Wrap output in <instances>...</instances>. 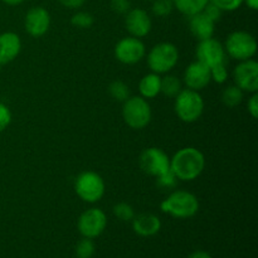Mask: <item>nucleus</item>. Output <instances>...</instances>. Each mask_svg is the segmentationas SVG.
<instances>
[{"mask_svg": "<svg viewBox=\"0 0 258 258\" xmlns=\"http://www.w3.org/2000/svg\"><path fill=\"white\" fill-rule=\"evenodd\" d=\"M211 68L199 60L190 63L184 72V83L189 90L202 91L211 83Z\"/></svg>", "mask_w": 258, "mask_h": 258, "instance_id": "2eb2a0df", "label": "nucleus"}, {"mask_svg": "<svg viewBox=\"0 0 258 258\" xmlns=\"http://www.w3.org/2000/svg\"><path fill=\"white\" fill-rule=\"evenodd\" d=\"M22 50V40L17 33L5 32L0 34V68L13 62Z\"/></svg>", "mask_w": 258, "mask_h": 258, "instance_id": "dca6fc26", "label": "nucleus"}, {"mask_svg": "<svg viewBox=\"0 0 258 258\" xmlns=\"http://www.w3.org/2000/svg\"><path fill=\"white\" fill-rule=\"evenodd\" d=\"M247 110H248V113L253 118L258 117V95L257 92L253 93L249 98L248 103H247Z\"/></svg>", "mask_w": 258, "mask_h": 258, "instance_id": "72a5a7b5", "label": "nucleus"}, {"mask_svg": "<svg viewBox=\"0 0 258 258\" xmlns=\"http://www.w3.org/2000/svg\"><path fill=\"white\" fill-rule=\"evenodd\" d=\"M224 50L229 57L239 62L252 59L257 53L256 38L248 32L237 30L227 37Z\"/></svg>", "mask_w": 258, "mask_h": 258, "instance_id": "39448f33", "label": "nucleus"}, {"mask_svg": "<svg viewBox=\"0 0 258 258\" xmlns=\"http://www.w3.org/2000/svg\"><path fill=\"white\" fill-rule=\"evenodd\" d=\"M171 2H173L174 8H176L181 14L190 18L203 12L209 0H171Z\"/></svg>", "mask_w": 258, "mask_h": 258, "instance_id": "aec40b11", "label": "nucleus"}, {"mask_svg": "<svg viewBox=\"0 0 258 258\" xmlns=\"http://www.w3.org/2000/svg\"><path fill=\"white\" fill-rule=\"evenodd\" d=\"M179 60L178 48L173 43L163 42L154 45L151 48L150 53L148 55V64L150 67L151 72L158 73H168L173 70Z\"/></svg>", "mask_w": 258, "mask_h": 258, "instance_id": "0eeeda50", "label": "nucleus"}, {"mask_svg": "<svg viewBox=\"0 0 258 258\" xmlns=\"http://www.w3.org/2000/svg\"><path fill=\"white\" fill-rule=\"evenodd\" d=\"M160 209L174 218L188 219L198 213L199 201L190 191L175 190L161 202Z\"/></svg>", "mask_w": 258, "mask_h": 258, "instance_id": "f03ea898", "label": "nucleus"}, {"mask_svg": "<svg viewBox=\"0 0 258 258\" xmlns=\"http://www.w3.org/2000/svg\"><path fill=\"white\" fill-rule=\"evenodd\" d=\"M161 90V77L158 73H149L144 76L139 82V91H140L141 97L146 98H155L160 93Z\"/></svg>", "mask_w": 258, "mask_h": 258, "instance_id": "6ab92c4d", "label": "nucleus"}, {"mask_svg": "<svg viewBox=\"0 0 258 258\" xmlns=\"http://www.w3.org/2000/svg\"><path fill=\"white\" fill-rule=\"evenodd\" d=\"M25 30L29 35L39 38L48 32L50 27V15L43 7H34L28 10L24 19Z\"/></svg>", "mask_w": 258, "mask_h": 258, "instance_id": "ddd939ff", "label": "nucleus"}, {"mask_svg": "<svg viewBox=\"0 0 258 258\" xmlns=\"http://www.w3.org/2000/svg\"><path fill=\"white\" fill-rule=\"evenodd\" d=\"M243 100V91L239 87L234 86H228L227 88H224L223 93H222V101H223L224 105L227 107H236Z\"/></svg>", "mask_w": 258, "mask_h": 258, "instance_id": "4be33fe9", "label": "nucleus"}, {"mask_svg": "<svg viewBox=\"0 0 258 258\" xmlns=\"http://www.w3.org/2000/svg\"><path fill=\"white\" fill-rule=\"evenodd\" d=\"M145 44L140 38L126 37L117 42L115 47V57L123 64H136L145 57Z\"/></svg>", "mask_w": 258, "mask_h": 258, "instance_id": "9d476101", "label": "nucleus"}, {"mask_svg": "<svg viewBox=\"0 0 258 258\" xmlns=\"http://www.w3.org/2000/svg\"><path fill=\"white\" fill-rule=\"evenodd\" d=\"M10 122H12V112L7 105L0 102V134L7 130Z\"/></svg>", "mask_w": 258, "mask_h": 258, "instance_id": "c756f323", "label": "nucleus"}, {"mask_svg": "<svg viewBox=\"0 0 258 258\" xmlns=\"http://www.w3.org/2000/svg\"><path fill=\"white\" fill-rule=\"evenodd\" d=\"M173 9L174 4L171 0H154L153 7H151L154 15L160 18L168 17L169 14H171Z\"/></svg>", "mask_w": 258, "mask_h": 258, "instance_id": "393cba45", "label": "nucleus"}, {"mask_svg": "<svg viewBox=\"0 0 258 258\" xmlns=\"http://www.w3.org/2000/svg\"><path fill=\"white\" fill-rule=\"evenodd\" d=\"M2 2L5 3L7 5H12V7H14V5L22 4V3H24L25 0H2Z\"/></svg>", "mask_w": 258, "mask_h": 258, "instance_id": "4c0bfd02", "label": "nucleus"}, {"mask_svg": "<svg viewBox=\"0 0 258 258\" xmlns=\"http://www.w3.org/2000/svg\"><path fill=\"white\" fill-rule=\"evenodd\" d=\"M203 13L207 15V17L211 18L214 23L218 22L222 17V10L219 9L218 7H216L214 4H212V3H208V4H207V7L204 8Z\"/></svg>", "mask_w": 258, "mask_h": 258, "instance_id": "473e14b6", "label": "nucleus"}, {"mask_svg": "<svg viewBox=\"0 0 258 258\" xmlns=\"http://www.w3.org/2000/svg\"><path fill=\"white\" fill-rule=\"evenodd\" d=\"M111 9L117 14H126L131 9L130 0H111Z\"/></svg>", "mask_w": 258, "mask_h": 258, "instance_id": "2f4dec72", "label": "nucleus"}, {"mask_svg": "<svg viewBox=\"0 0 258 258\" xmlns=\"http://www.w3.org/2000/svg\"><path fill=\"white\" fill-rule=\"evenodd\" d=\"M108 92H110L111 97L113 100L118 101V102H125L128 97H130V88L122 81H113L111 85L108 86Z\"/></svg>", "mask_w": 258, "mask_h": 258, "instance_id": "5701e85b", "label": "nucleus"}, {"mask_svg": "<svg viewBox=\"0 0 258 258\" xmlns=\"http://www.w3.org/2000/svg\"><path fill=\"white\" fill-rule=\"evenodd\" d=\"M75 190L86 203H97L105 196L106 185L102 176L95 171H83L76 178Z\"/></svg>", "mask_w": 258, "mask_h": 258, "instance_id": "423d86ee", "label": "nucleus"}, {"mask_svg": "<svg viewBox=\"0 0 258 258\" xmlns=\"http://www.w3.org/2000/svg\"><path fill=\"white\" fill-rule=\"evenodd\" d=\"M228 77V71H227V63L216 66L211 68V78L216 83H224Z\"/></svg>", "mask_w": 258, "mask_h": 258, "instance_id": "c85d7f7f", "label": "nucleus"}, {"mask_svg": "<svg viewBox=\"0 0 258 258\" xmlns=\"http://www.w3.org/2000/svg\"><path fill=\"white\" fill-rule=\"evenodd\" d=\"M206 158L196 148H183L170 159V170L176 179L183 181L196 180L204 170Z\"/></svg>", "mask_w": 258, "mask_h": 258, "instance_id": "f257e3e1", "label": "nucleus"}, {"mask_svg": "<svg viewBox=\"0 0 258 258\" xmlns=\"http://www.w3.org/2000/svg\"><path fill=\"white\" fill-rule=\"evenodd\" d=\"M233 78L237 87L243 92L256 93L258 91V63L254 59L239 62L233 71Z\"/></svg>", "mask_w": 258, "mask_h": 258, "instance_id": "9b49d317", "label": "nucleus"}, {"mask_svg": "<svg viewBox=\"0 0 258 258\" xmlns=\"http://www.w3.org/2000/svg\"><path fill=\"white\" fill-rule=\"evenodd\" d=\"M93 22H95L93 15L87 12H78L71 18L72 25H75L76 28H81V29H86V28L92 27Z\"/></svg>", "mask_w": 258, "mask_h": 258, "instance_id": "a878e982", "label": "nucleus"}, {"mask_svg": "<svg viewBox=\"0 0 258 258\" xmlns=\"http://www.w3.org/2000/svg\"><path fill=\"white\" fill-rule=\"evenodd\" d=\"M209 3L218 7L222 12H233L243 4V0H209Z\"/></svg>", "mask_w": 258, "mask_h": 258, "instance_id": "cd10ccee", "label": "nucleus"}, {"mask_svg": "<svg viewBox=\"0 0 258 258\" xmlns=\"http://www.w3.org/2000/svg\"><path fill=\"white\" fill-rule=\"evenodd\" d=\"M197 60L209 68L227 63V53L223 44L214 38L201 40L197 47Z\"/></svg>", "mask_w": 258, "mask_h": 258, "instance_id": "f8f14e48", "label": "nucleus"}, {"mask_svg": "<svg viewBox=\"0 0 258 258\" xmlns=\"http://www.w3.org/2000/svg\"><path fill=\"white\" fill-rule=\"evenodd\" d=\"M133 229L138 236L153 237L161 229V222L159 217L151 213H143L135 216L133 219Z\"/></svg>", "mask_w": 258, "mask_h": 258, "instance_id": "f3484780", "label": "nucleus"}, {"mask_svg": "<svg viewBox=\"0 0 258 258\" xmlns=\"http://www.w3.org/2000/svg\"><path fill=\"white\" fill-rule=\"evenodd\" d=\"M181 91V82L178 77L173 75H168L161 78V90L160 93L168 96V97L175 98L178 93Z\"/></svg>", "mask_w": 258, "mask_h": 258, "instance_id": "412c9836", "label": "nucleus"}, {"mask_svg": "<svg viewBox=\"0 0 258 258\" xmlns=\"http://www.w3.org/2000/svg\"><path fill=\"white\" fill-rule=\"evenodd\" d=\"M244 4L252 10H257L258 9V0H243Z\"/></svg>", "mask_w": 258, "mask_h": 258, "instance_id": "e433bc0d", "label": "nucleus"}, {"mask_svg": "<svg viewBox=\"0 0 258 258\" xmlns=\"http://www.w3.org/2000/svg\"><path fill=\"white\" fill-rule=\"evenodd\" d=\"M214 25H216V23L211 18L207 17L203 12L190 17V22H189V28H190L191 34L199 42L201 40L209 39V38H213Z\"/></svg>", "mask_w": 258, "mask_h": 258, "instance_id": "a211bd4d", "label": "nucleus"}, {"mask_svg": "<svg viewBox=\"0 0 258 258\" xmlns=\"http://www.w3.org/2000/svg\"><path fill=\"white\" fill-rule=\"evenodd\" d=\"M156 183H158V185L161 186V188H173L176 184V176L174 175L173 171L169 170L168 173L158 176V178H156Z\"/></svg>", "mask_w": 258, "mask_h": 258, "instance_id": "7c9ffc66", "label": "nucleus"}, {"mask_svg": "<svg viewBox=\"0 0 258 258\" xmlns=\"http://www.w3.org/2000/svg\"><path fill=\"white\" fill-rule=\"evenodd\" d=\"M175 113L183 122L191 123L201 118L204 111L203 97L198 91L181 90L175 97Z\"/></svg>", "mask_w": 258, "mask_h": 258, "instance_id": "20e7f679", "label": "nucleus"}, {"mask_svg": "<svg viewBox=\"0 0 258 258\" xmlns=\"http://www.w3.org/2000/svg\"><path fill=\"white\" fill-rule=\"evenodd\" d=\"M113 214H115V217H117V218L122 222L133 221L134 217H135L134 208L127 203L116 204V206L113 207Z\"/></svg>", "mask_w": 258, "mask_h": 258, "instance_id": "bb28decb", "label": "nucleus"}, {"mask_svg": "<svg viewBox=\"0 0 258 258\" xmlns=\"http://www.w3.org/2000/svg\"><path fill=\"white\" fill-rule=\"evenodd\" d=\"M125 27L131 37L144 38L151 32L153 22L146 10L136 8V9H130L126 13Z\"/></svg>", "mask_w": 258, "mask_h": 258, "instance_id": "4468645a", "label": "nucleus"}, {"mask_svg": "<svg viewBox=\"0 0 258 258\" xmlns=\"http://www.w3.org/2000/svg\"><path fill=\"white\" fill-rule=\"evenodd\" d=\"M139 164L144 173L155 178L170 170V158L165 151L158 148H149L144 150L139 159Z\"/></svg>", "mask_w": 258, "mask_h": 258, "instance_id": "1a4fd4ad", "label": "nucleus"}, {"mask_svg": "<svg viewBox=\"0 0 258 258\" xmlns=\"http://www.w3.org/2000/svg\"><path fill=\"white\" fill-rule=\"evenodd\" d=\"M148 2H154V0H148Z\"/></svg>", "mask_w": 258, "mask_h": 258, "instance_id": "58836bf2", "label": "nucleus"}, {"mask_svg": "<svg viewBox=\"0 0 258 258\" xmlns=\"http://www.w3.org/2000/svg\"><path fill=\"white\" fill-rule=\"evenodd\" d=\"M96 246L91 238L83 237L76 246V256L77 258H91L95 254Z\"/></svg>", "mask_w": 258, "mask_h": 258, "instance_id": "b1692460", "label": "nucleus"}, {"mask_svg": "<svg viewBox=\"0 0 258 258\" xmlns=\"http://www.w3.org/2000/svg\"><path fill=\"white\" fill-rule=\"evenodd\" d=\"M122 117L126 125L134 130H143L150 123L153 112L148 100L141 96H133L123 102Z\"/></svg>", "mask_w": 258, "mask_h": 258, "instance_id": "7ed1b4c3", "label": "nucleus"}, {"mask_svg": "<svg viewBox=\"0 0 258 258\" xmlns=\"http://www.w3.org/2000/svg\"><path fill=\"white\" fill-rule=\"evenodd\" d=\"M188 258H213L208 252L206 251H196L190 254Z\"/></svg>", "mask_w": 258, "mask_h": 258, "instance_id": "c9c22d12", "label": "nucleus"}, {"mask_svg": "<svg viewBox=\"0 0 258 258\" xmlns=\"http://www.w3.org/2000/svg\"><path fill=\"white\" fill-rule=\"evenodd\" d=\"M60 4L68 9H78L86 3V0H59Z\"/></svg>", "mask_w": 258, "mask_h": 258, "instance_id": "f704fd0d", "label": "nucleus"}, {"mask_svg": "<svg viewBox=\"0 0 258 258\" xmlns=\"http://www.w3.org/2000/svg\"><path fill=\"white\" fill-rule=\"evenodd\" d=\"M107 227V217L100 208H90L83 212L77 222V228L85 238H97Z\"/></svg>", "mask_w": 258, "mask_h": 258, "instance_id": "6e6552de", "label": "nucleus"}]
</instances>
